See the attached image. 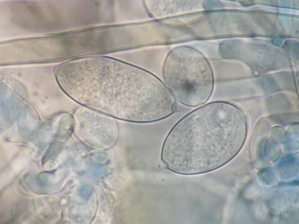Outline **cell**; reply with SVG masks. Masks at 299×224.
I'll list each match as a JSON object with an SVG mask.
<instances>
[{
  "label": "cell",
  "instance_id": "2",
  "mask_svg": "<svg viewBox=\"0 0 299 224\" xmlns=\"http://www.w3.org/2000/svg\"><path fill=\"white\" fill-rule=\"evenodd\" d=\"M169 58L164 74L173 94L188 106L196 107L206 103L212 93L214 80L212 70L205 60L199 56Z\"/></svg>",
  "mask_w": 299,
  "mask_h": 224
},
{
  "label": "cell",
  "instance_id": "1",
  "mask_svg": "<svg viewBox=\"0 0 299 224\" xmlns=\"http://www.w3.org/2000/svg\"><path fill=\"white\" fill-rule=\"evenodd\" d=\"M239 111L215 102L190 113L173 128L163 144L161 158L171 171L184 174L212 171L229 161L240 146Z\"/></svg>",
  "mask_w": 299,
  "mask_h": 224
}]
</instances>
